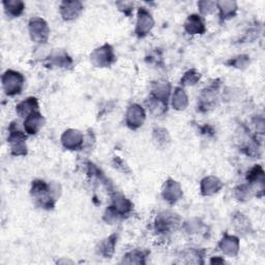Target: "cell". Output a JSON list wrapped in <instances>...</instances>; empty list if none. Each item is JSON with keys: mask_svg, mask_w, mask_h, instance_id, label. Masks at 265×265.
Wrapping results in <instances>:
<instances>
[{"mask_svg": "<svg viewBox=\"0 0 265 265\" xmlns=\"http://www.w3.org/2000/svg\"><path fill=\"white\" fill-rule=\"evenodd\" d=\"M31 193L33 197L37 201L41 202V205L43 207L50 208L54 205V197H53V191L47 184L44 182H34L32 185Z\"/></svg>", "mask_w": 265, "mask_h": 265, "instance_id": "cell-1", "label": "cell"}, {"mask_svg": "<svg viewBox=\"0 0 265 265\" xmlns=\"http://www.w3.org/2000/svg\"><path fill=\"white\" fill-rule=\"evenodd\" d=\"M24 78L20 73L14 71H7L2 77L3 89L8 96H15L20 93L23 87Z\"/></svg>", "mask_w": 265, "mask_h": 265, "instance_id": "cell-2", "label": "cell"}, {"mask_svg": "<svg viewBox=\"0 0 265 265\" xmlns=\"http://www.w3.org/2000/svg\"><path fill=\"white\" fill-rule=\"evenodd\" d=\"M31 39L36 43H45L49 37V27L41 18H33L29 22Z\"/></svg>", "mask_w": 265, "mask_h": 265, "instance_id": "cell-3", "label": "cell"}, {"mask_svg": "<svg viewBox=\"0 0 265 265\" xmlns=\"http://www.w3.org/2000/svg\"><path fill=\"white\" fill-rule=\"evenodd\" d=\"M115 60L113 49L109 45H105L97 49L91 54V61L97 66H109L113 61Z\"/></svg>", "mask_w": 265, "mask_h": 265, "instance_id": "cell-4", "label": "cell"}, {"mask_svg": "<svg viewBox=\"0 0 265 265\" xmlns=\"http://www.w3.org/2000/svg\"><path fill=\"white\" fill-rule=\"evenodd\" d=\"M26 136L22 132L13 130L11 127V134H9V143L12 145V153L15 156H25L27 153V148L25 144Z\"/></svg>", "mask_w": 265, "mask_h": 265, "instance_id": "cell-5", "label": "cell"}, {"mask_svg": "<svg viewBox=\"0 0 265 265\" xmlns=\"http://www.w3.org/2000/svg\"><path fill=\"white\" fill-rule=\"evenodd\" d=\"M154 26V19L145 8H140L138 13L136 32L139 36L146 35Z\"/></svg>", "mask_w": 265, "mask_h": 265, "instance_id": "cell-6", "label": "cell"}, {"mask_svg": "<svg viewBox=\"0 0 265 265\" xmlns=\"http://www.w3.org/2000/svg\"><path fill=\"white\" fill-rule=\"evenodd\" d=\"M145 113L139 105H132L127 113V124L131 129H137L143 125Z\"/></svg>", "mask_w": 265, "mask_h": 265, "instance_id": "cell-7", "label": "cell"}, {"mask_svg": "<svg viewBox=\"0 0 265 265\" xmlns=\"http://www.w3.org/2000/svg\"><path fill=\"white\" fill-rule=\"evenodd\" d=\"M83 5L79 1H64L60 5V13L64 20H73L81 13Z\"/></svg>", "mask_w": 265, "mask_h": 265, "instance_id": "cell-8", "label": "cell"}, {"mask_svg": "<svg viewBox=\"0 0 265 265\" xmlns=\"http://www.w3.org/2000/svg\"><path fill=\"white\" fill-rule=\"evenodd\" d=\"M44 125V117L37 111L32 112L31 114L28 115L24 121V127L27 132L29 134H36L37 132Z\"/></svg>", "mask_w": 265, "mask_h": 265, "instance_id": "cell-9", "label": "cell"}, {"mask_svg": "<svg viewBox=\"0 0 265 265\" xmlns=\"http://www.w3.org/2000/svg\"><path fill=\"white\" fill-rule=\"evenodd\" d=\"M83 141V137L81 132L75 130L66 131L62 136V143L63 145L69 149H76L78 148Z\"/></svg>", "mask_w": 265, "mask_h": 265, "instance_id": "cell-10", "label": "cell"}, {"mask_svg": "<svg viewBox=\"0 0 265 265\" xmlns=\"http://www.w3.org/2000/svg\"><path fill=\"white\" fill-rule=\"evenodd\" d=\"M163 196L165 200L169 201L170 203H175L182 196L181 186L173 181H169L165 185V188L163 191Z\"/></svg>", "mask_w": 265, "mask_h": 265, "instance_id": "cell-11", "label": "cell"}, {"mask_svg": "<svg viewBox=\"0 0 265 265\" xmlns=\"http://www.w3.org/2000/svg\"><path fill=\"white\" fill-rule=\"evenodd\" d=\"M186 30L190 34H200L205 31V27L199 16L192 15L187 18L185 24Z\"/></svg>", "mask_w": 265, "mask_h": 265, "instance_id": "cell-12", "label": "cell"}, {"mask_svg": "<svg viewBox=\"0 0 265 265\" xmlns=\"http://www.w3.org/2000/svg\"><path fill=\"white\" fill-rule=\"evenodd\" d=\"M221 187H222L221 182L217 178L212 177V176H210V177L203 179L202 184H201L202 194L207 195V196L219 192V190Z\"/></svg>", "mask_w": 265, "mask_h": 265, "instance_id": "cell-13", "label": "cell"}, {"mask_svg": "<svg viewBox=\"0 0 265 265\" xmlns=\"http://www.w3.org/2000/svg\"><path fill=\"white\" fill-rule=\"evenodd\" d=\"M37 107V100L34 98H29L26 101L22 102L21 104H19L17 106V113L22 117H27L29 114H31L32 112L36 111Z\"/></svg>", "mask_w": 265, "mask_h": 265, "instance_id": "cell-14", "label": "cell"}, {"mask_svg": "<svg viewBox=\"0 0 265 265\" xmlns=\"http://www.w3.org/2000/svg\"><path fill=\"white\" fill-rule=\"evenodd\" d=\"M222 251L230 256H234V255L238 251V239L233 238V236H226L223 238L221 242Z\"/></svg>", "mask_w": 265, "mask_h": 265, "instance_id": "cell-15", "label": "cell"}, {"mask_svg": "<svg viewBox=\"0 0 265 265\" xmlns=\"http://www.w3.org/2000/svg\"><path fill=\"white\" fill-rule=\"evenodd\" d=\"M153 93L154 98L167 103L170 93V85L167 82H159L158 84H156Z\"/></svg>", "mask_w": 265, "mask_h": 265, "instance_id": "cell-16", "label": "cell"}, {"mask_svg": "<svg viewBox=\"0 0 265 265\" xmlns=\"http://www.w3.org/2000/svg\"><path fill=\"white\" fill-rule=\"evenodd\" d=\"M3 5L7 15L13 17H18L19 15H21L24 9V3L22 1H16V0L3 1Z\"/></svg>", "mask_w": 265, "mask_h": 265, "instance_id": "cell-17", "label": "cell"}, {"mask_svg": "<svg viewBox=\"0 0 265 265\" xmlns=\"http://www.w3.org/2000/svg\"><path fill=\"white\" fill-rule=\"evenodd\" d=\"M217 5H219V8H220V16L222 19H227V18H230L232 17L236 9H238V6H236L235 2H231V1H222V2H219L217 3Z\"/></svg>", "mask_w": 265, "mask_h": 265, "instance_id": "cell-18", "label": "cell"}, {"mask_svg": "<svg viewBox=\"0 0 265 265\" xmlns=\"http://www.w3.org/2000/svg\"><path fill=\"white\" fill-rule=\"evenodd\" d=\"M173 107L176 110H184L186 109L187 105V98L186 94L182 88H177L174 92V97H173Z\"/></svg>", "mask_w": 265, "mask_h": 265, "instance_id": "cell-19", "label": "cell"}, {"mask_svg": "<svg viewBox=\"0 0 265 265\" xmlns=\"http://www.w3.org/2000/svg\"><path fill=\"white\" fill-rule=\"evenodd\" d=\"M113 202H114V205H113L112 207L119 213L128 212L132 207V204L130 203V201L127 200L124 196H120V195H116L115 198L113 199Z\"/></svg>", "mask_w": 265, "mask_h": 265, "instance_id": "cell-20", "label": "cell"}, {"mask_svg": "<svg viewBox=\"0 0 265 265\" xmlns=\"http://www.w3.org/2000/svg\"><path fill=\"white\" fill-rule=\"evenodd\" d=\"M114 245H115V236H111V238H109L108 239L101 243L100 247L101 254H103L104 256L106 257L111 256L113 251H114Z\"/></svg>", "mask_w": 265, "mask_h": 265, "instance_id": "cell-21", "label": "cell"}, {"mask_svg": "<svg viewBox=\"0 0 265 265\" xmlns=\"http://www.w3.org/2000/svg\"><path fill=\"white\" fill-rule=\"evenodd\" d=\"M200 79V74L197 73L196 71H190L187 72L185 77L182 79V84L183 85H194L196 82Z\"/></svg>", "mask_w": 265, "mask_h": 265, "instance_id": "cell-22", "label": "cell"}, {"mask_svg": "<svg viewBox=\"0 0 265 265\" xmlns=\"http://www.w3.org/2000/svg\"><path fill=\"white\" fill-rule=\"evenodd\" d=\"M155 136L157 137L156 139L159 141V143H165L166 141L169 140L167 131L162 129H159L157 132H155Z\"/></svg>", "mask_w": 265, "mask_h": 265, "instance_id": "cell-23", "label": "cell"}, {"mask_svg": "<svg viewBox=\"0 0 265 265\" xmlns=\"http://www.w3.org/2000/svg\"><path fill=\"white\" fill-rule=\"evenodd\" d=\"M231 63H232V65L236 66V68H240V65L245 66L248 64V57H243V56H241V57L236 58L233 61L231 60Z\"/></svg>", "mask_w": 265, "mask_h": 265, "instance_id": "cell-24", "label": "cell"}]
</instances>
